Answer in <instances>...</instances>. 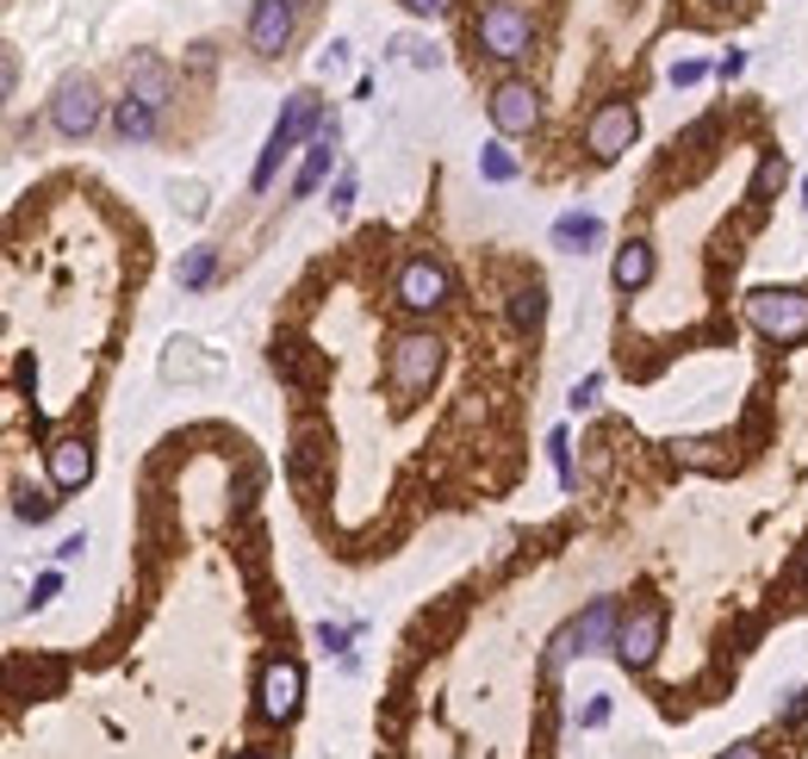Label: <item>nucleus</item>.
<instances>
[{"label": "nucleus", "mask_w": 808, "mask_h": 759, "mask_svg": "<svg viewBox=\"0 0 808 759\" xmlns=\"http://www.w3.org/2000/svg\"><path fill=\"white\" fill-rule=\"evenodd\" d=\"M616 629H622V603L616 598H591L573 623L547 642V654H541V679H559V666L573 660V654H616Z\"/></svg>", "instance_id": "obj_1"}, {"label": "nucleus", "mask_w": 808, "mask_h": 759, "mask_svg": "<svg viewBox=\"0 0 808 759\" xmlns=\"http://www.w3.org/2000/svg\"><path fill=\"white\" fill-rule=\"evenodd\" d=\"M318 131H324V94L299 88V94L287 100V113L274 118L268 150L255 157V175H250V187H255V194H268V187H274V175H280V162H287L292 150H299V143H311Z\"/></svg>", "instance_id": "obj_2"}, {"label": "nucleus", "mask_w": 808, "mask_h": 759, "mask_svg": "<svg viewBox=\"0 0 808 759\" xmlns=\"http://www.w3.org/2000/svg\"><path fill=\"white\" fill-rule=\"evenodd\" d=\"M442 368H448V343L436 331H404L392 343V355H385V380H392V392H399L404 405L424 399L442 380Z\"/></svg>", "instance_id": "obj_3"}, {"label": "nucleus", "mask_w": 808, "mask_h": 759, "mask_svg": "<svg viewBox=\"0 0 808 759\" xmlns=\"http://www.w3.org/2000/svg\"><path fill=\"white\" fill-rule=\"evenodd\" d=\"M473 44H480L492 62H517L535 50V13L529 7H517V0H492L480 13V25H473Z\"/></svg>", "instance_id": "obj_4"}, {"label": "nucleus", "mask_w": 808, "mask_h": 759, "mask_svg": "<svg viewBox=\"0 0 808 759\" xmlns=\"http://www.w3.org/2000/svg\"><path fill=\"white\" fill-rule=\"evenodd\" d=\"M752 331L771 336V343H803L808 336V292L803 287H759L747 299Z\"/></svg>", "instance_id": "obj_5"}, {"label": "nucleus", "mask_w": 808, "mask_h": 759, "mask_svg": "<svg viewBox=\"0 0 808 759\" xmlns=\"http://www.w3.org/2000/svg\"><path fill=\"white\" fill-rule=\"evenodd\" d=\"M448 292H454V280H448V268L436 262V255H404L399 274H392V299H399L411 318H429L448 306Z\"/></svg>", "instance_id": "obj_6"}, {"label": "nucleus", "mask_w": 808, "mask_h": 759, "mask_svg": "<svg viewBox=\"0 0 808 759\" xmlns=\"http://www.w3.org/2000/svg\"><path fill=\"white\" fill-rule=\"evenodd\" d=\"M666 647V603H635L622 610V629H616V660L628 672H647Z\"/></svg>", "instance_id": "obj_7"}, {"label": "nucleus", "mask_w": 808, "mask_h": 759, "mask_svg": "<svg viewBox=\"0 0 808 759\" xmlns=\"http://www.w3.org/2000/svg\"><path fill=\"white\" fill-rule=\"evenodd\" d=\"M106 118V100H100V81L94 76H62L57 94H50V125L62 137H88Z\"/></svg>", "instance_id": "obj_8"}, {"label": "nucleus", "mask_w": 808, "mask_h": 759, "mask_svg": "<svg viewBox=\"0 0 808 759\" xmlns=\"http://www.w3.org/2000/svg\"><path fill=\"white\" fill-rule=\"evenodd\" d=\"M299 703H305V666L287 660V654H274V660L262 666V685H255V710H262V722H292Z\"/></svg>", "instance_id": "obj_9"}, {"label": "nucleus", "mask_w": 808, "mask_h": 759, "mask_svg": "<svg viewBox=\"0 0 808 759\" xmlns=\"http://www.w3.org/2000/svg\"><path fill=\"white\" fill-rule=\"evenodd\" d=\"M635 131H640L635 106H628V100H603L591 113V125H585V150H591V162H616L622 150L635 143Z\"/></svg>", "instance_id": "obj_10"}, {"label": "nucleus", "mask_w": 808, "mask_h": 759, "mask_svg": "<svg viewBox=\"0 0 808 759\" xmlns=\"http://www.w3.org/2000/svg\"><path fill=\"white\" fill-rule=\"evenodd\" d=\"M492 125H498L504 137H529L541 125V94H535V81H498L492 88Z\"/></svg>", "instance_id": "obj_11"}, {"label": "nucleus", "mask_w": 808, "mask_h": 759, "mask_svg": "<svg viewBox=\"0 0 808 759\" xmlns=\"http://www.w3.org/2000/svg\"><path fill=\"white\" fill-rule=\"evenodd\" d=\"M292 32H299V0H255V13H250V50L280 57V50L292 44Z\"/></svg>", "instance_id": "obj_12"}, {"label": "nucleus", "mask_w": 808, "mask_h": 759, "mask_svg": "<svg viewBox=\"0 0 808 759\" xmlns=\"http://www.w3.org/2000/svg\"><path fill=\"white\" fill-rule=\"evenodd\" d=\"M44 468H50V486L57 492H81L94 480V448H88V436H57V442L44 448Z\"/></svg>", "instance_id": "obj_13"}, {"label": "nucleus", "mask_w": 808, "mask_h": 759, "mask_svg": "<svg viewBox=\"0 0 808 759\" xmlns=\"http://www.w3.org/2000/svg\"><path fill=\"white\" fill-rule=\"evenodd\" d=\"M330 169H336V118H324V131L305 143V162H299V175H292V199H311L330 181Z\"/></svg>", "instance_id": "obj_14"}, {"label": "nucleus", "mask_w": 808, "mask_h": 759, "mask_svg": "<svg viewBox=\"0 0 808 759\" xmlns=\"http://www.w3.org/2000/svg\"><path fill=\"white\" fill-rule=\"evenodd\" d=\"M504 312H510V331L517 336H541V324H547V287L541 280H517L510 299H504Z\"/></svg>", "instance_id": "obj_15"}, {"label": "nucleus", "mask_w": 808, "mask_h": 759, "mask_svg": "<svg viewBox=\"0 0 808 759\" xmlns=\"http://www.w3.org/2000/svg\"><path fill=\"white\" fill-rule=\"evenodd\" d=\"M654 280V243H640V237H628L616 250V262H610V287L616 292H640Z\"/></svg>", "instance_id": "obj_16"}, {"label": "nucleus", "mask_w": 808, "mask_h": 759, "mask_svg": "<svg viewBox=\"0 0 808 759\" xmlns=\"http://www.w3.org/2000/svg\"><path fill=\"white\" fill-rule=\"evenodd\" d=\"M125 88H131L137 100H150L155 113H169V100H174V76L155 57H137L131 69H125Z\"/></svg>", "instance_id": "obj_17"}, {"label": "nucleus", "mask_w": 808, "mask_h": 759, "mask_svg": "<svg viewBox=\"0 0 808 759\" xmlns=\"http://www.w3.org/2000/svg\"><path fill=\"white\" fill-rule=\"evenodd\" d=\"M155 125H162V113H155L150 100H137L131 88H125V100H113V131L125 137V143H150Z\"/></svg>", "instance_id": "obj_18"}, {"label": "nucleus", "mask_w": 808, "mask_h": 759, "mask_svg": "<svg viewBox=\"0 0 808 759\" xmlns=\"http://www.w3.org/2000/svg\"><path fill=\"white\" fill-rule=\"evenodd\" d=\"M554 243L559 250H573V255L597 250V243H603V218L597 212H559L554 218Z\"/></svg>", "instance_id": "obj_19"}, {"label": "nucleus", "mask_w": 808, "mask_h": 759, "mask_svg": "<svg viewBox=\"0 0 808 759\" xmlns=\"http://www.w3.org/2000/svg\"><path fill=\"white\" fill-rule=\"evenodd\" d=\"M174 274H181V287H187V292H199V287H206V280L218 274V250H212V243H199V250H187Z\"/></svg>", "instance_id": "obj_20"}, {"label": "nucleus", "mask_w": 808, "mask_h": 759, "mask_svg": "<svg viewBox=\"0 0 808 759\" xmlns=\"http://www.w3.org/2000/svg\"><path fill=\"white\" fill-rule=\"evenodd\" d=\"M57 505H62V498H44V492H32V486L13 492V517H20V524H50Z\"/></svg>", "instance_id": "obj_21"}, {"label": "nucleus", "mask_w": 808, "mask_h": 759, "mask_svg": "<svg viewBox=\"0 0 808 759\" xmlns=\"http://www.w3.org/2000/svg\"><path fill=\"white\" fill-rule=\"evenodd\" d=\"M480 175L492 181V187H504V181H517V157H510L504 143H485V150H480Z\"/></svg>", "instance_id": "obj_22"}, {"label": "nucleus", "mask_w": 808, "mask_h": 759, "mask_svg": "<svg viewBox=\"0 0 808 759\" xmlns=\"http://www.w3.org/2000/svg\"><path fill=\"white\" fill-rule=\"evenodd\" d=\"M547 455H554V473H559V486L573 492V486H578V473H573V455H566V429H554V436H547Z\"/></svg>", "instance_id": "obj_23"}, {"label": "nucleus", "mask_w": 808, "mask_h": 759, "mask_svg": "<svg viewBox=\"0 0 808 759\" xmlns=\"http://www.w3.org/2000/svg\"><path fill=\"white\" fill-rule=\"evenodd\" d=\"M597 392H603V373H585V380L573 387V411H591V405H597Z\"/></svg>", "instance_id": "obj_24"}, {"label": "nucleus", "mask_w": 808, "mask_h": 759, "mask_svg": "<svg viewBox=\"0 0 808 759\" xmlns=\"http://www.w3.org/2000/svg\"><path fill=\"white\" fill-rule=\"evenodd\" d=\"M318 642H324L330 654H343V666H355V654H348V629H330V623H318Z\"/></svg>", "instance_id": "obj_25"}, {"label": "nucleus", "mask_w": 808, "mask_h": 759, "mask_svg": "<svg viewBox=\"0 0 808 759\" xmlns=\"http://www.w3.org/2000/svg\"><path fill=\"white\" fill-rule=\"evenodd\" d=\"M57 591H62V573H38V585H32V610H44Z\"/></svg>", "instance_id": "obj_26"}, {"label": "nucleus", "mask_w": 808, "mask_h": 759, "mask_svg": "<svg viewBox=\"0 0 808 759\" xmlns=\"http://www.w3.org/2000/svg\"><path fill=\"white\" fill-rule=\"evenodd\" d=\"M777 175H784V162H777V157H765V162H759V181H752V199H765V194H771V181H777Z\"/></svg>", "instance_id": "obj_27"}, {"label": "nucleus", "mask_w": 808, "mask_h": 759, "mask_svg": "<svg viewBox=\"0 0 808 759\" xmlns=\"http://www.w3.org/2000/svg\"><path fill=\"white\" fill-rule=\"evenodd\" d=\"M603 722H610V698H591L578 710V728H603Z\"/></svg>", "instance_id": "obj_28"}, {"label": "nucleus", "mask_w": 808, "mask_h": 759, "mask_svg": "<svg viewBox=\"0 0 808 759\" xmlns=\"http://www.w3.org/2000/svg\"><path fill=\"white\" fill-rule=\"evenodd\" d=\"M330 206H336V212H348V206H355V175H336V187H330Z\"/></svg>", "instance_id": "obj_29"}, {"label": "nucleus", "mask_w": 808, "mask_h": 759, "mask_svg": "<svg viewBox=\"0 0 808 759\" xmlns=\"http://www.w3.org/2000/svg\"><path fill=\"white\" fill-rule=\"evenodd\" d=\"M703 81V62H672V88H696Z\"/></svg>", "instance_id": "obj_30"}, {"label": "nucleus", "mask_w": 808, "mask_h": 759, "mask_svg": "<svg viewBox=\"0 0 808 759\" xmlns=\"http://www.w3.org/2000/svg\"><path fill=\"white\" fill-rule=\"evenodd\" d=\"M803 716H808V691H796V698L784 703V728H796Z\"/></svg>", "instance_id": "obj_31"}, {"label": "nucleus", "mask_w": 808, "mask_h": 759, "mask_svg": "<svg viewBox=\"0 0 808 759\" xmlns=\"http://www.w3.org/2000/svg\"><path fill=\"white\" fill-rule=\"evenodd\" d=\"M740 69H747V57H740V50H728V57L715 62V76H722V81H734V76H740Z\"/></svg>", "instance_id": "obj_32"}, {"label": "nucleus", "mask_w": 808, "mask_h": 759, "mask_svg": "<svg viewBox=\"0 0 808 759\" xmlns=\"http://www.w3.org/2000/svg\"><path fill=\"white\" fill-rule=\"evenodd\" d=\"M81 548H88V536H62V542H57V561H81Z\"/></svg>", "instance_id": "obj_33"}, {"label": "nucleus", "mask_w": 808, "mask_h": 759, "mask_svg": "<svg viewBox=\"0 0 808 759\" xmlns=\"http://www.w3.org/2000/svg\"><path fill=\"white\" fill-rule=\"evenodd\" d=\"M715 759H765V747H752V740H734L728 754H715Z\"/></svg>", "instance_id": "obj_34"}, {"label": "nucleus", "mask_w": 808, "mask_h": 759, "mask_svg": "<svg viewBox=\"0 0 808 759\" xmlns=\"http://www.w3.org/2000/svg\"><path fill=\"white\" fill-rule=\"evenodd\" d=\"M404 7H411V13H424V20H429V13H448L454 0H404Z\"/></svg>", "instance_id": "obj_35"}, {"label": "nucleus", "mask_w": 808, "mask_h": 759, "mask_svg": "<svg viewBox=\"0 0 808 759\" xmlns=\"http://www.w3.org/2000/svg\"><path fill=\"white\" fill-rule=\"evenodd\" d=\"M709 7H740V0H709Z\"/></svg>", "instance_id": "obj_36"}, {"label": "nucleus", "mask_w": 808, "mask_h": 759, "mask_svg": "<svg viewBox=\"0 0 808 759\" xmlns=\"http://www.w3.org/2000/svg\"><path fill=\"white\" fill-rule=\"evenodd\" d=\"M803 579H808V548H803Z\"/></svg>", "instance_id": "obj_37"}, {"label": "nucleus", "mask_w": 808, "mask_h": 759, "mask_svg": "<svg viewBox=\"0 0 808 759\" xmlns=\"http://www.w3.org/2000/svg\"><path fill=\"white\" fill-rule=\"evenodd\" d=\"M243 759H262V754H243Z\"/></svg>", "instance_id": "obj_38"}]
</instances>
